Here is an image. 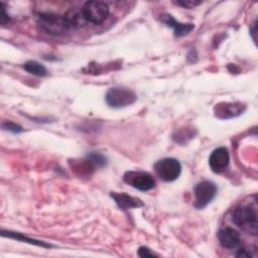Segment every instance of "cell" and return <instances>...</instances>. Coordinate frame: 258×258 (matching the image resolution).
Returning a JSON list of instances; mask_svg holds the SVG:
<instances>
[{
    "label": "cell",
    "instance_id": "obj_1",
    "mask_svg": "<svg viewBox=\"0 0 258 258\" xmlns=\"http://www.w3.org/2000/svg\"><path fill=\"white\" fill-rule=\"evenodd\" d=\"M233 223L252 235H257V212L251 206H239L232 214Z\"/></svg>",
    "mask_w": 258,
    "mask_h": 258
},
{
    "label": "cell",
    "instance_id": "obj_2",
    "mask_svg": "<svg viewBox=\"0 0 258 258\" xmlns=\"http://www.w3.org/2000/svg\"><path fill=\"white\" fill-rule=\"evenodd\" d=\"M37 24L45 33L60 35L70 29V26L63 17L52 12H43L37 16Z\"/></svg>",
    "mask_w": 258,
    "mask_h": 258
},
{
    "label": "cell",
    "instance_id": "obj_3",
    "mask_svg": "<svg viewBox=\"0 0 258 258\" xmlns=\"http://www.w3.org/2000/svg\"><path fill=\"white\" fill-rule=\"evenodd\" d=\"M105 99L110 107L119 109L133 104L137 100V96L128 88L114 87L107 92Z\"/></svg>",
    "mask_w": 258,
    "mask_h": 258
},
{
    "label": "cell",
    "instance_id": "obj_4",
    "mask_svg": "<svg viewBox=\"0 0 258 258\" xmlns=\"http://www.w3.org/2000/svg\"><path fill=\"white\" fill-rule=\"evenodd\" d=\"M154 170L162 180L173 181L179 176L181 172V165L177 159L166 157L158 160L154 164Z\"/></svg>",
    "mask_w": 258,
    "mask_h": 258
},
{
    "label": "cell",
    "instance_id": "obj_5",
    "mask_svg": "<svg viewBox=\"0 0 258 258\" xmlns=\"http://www.w3.org/2000/svg\"><path fill=\"white\" fill-rule=\"evenodd\" d=\"M123 180L127 184L141 191L150 190L155 186V179L150 173L145 171H127L123 175Z\"/></svg>",
    "mask_w": 258,
    "mask_h": 258
},
{
    "label": "cell",
    "instance_id": "obj_6",
    "mask_svg": "<svg viewBox=\"0 0 258 258\" xmlns=\"http://www.w3.org/2000/svg\"><path fill=\"white\" fill-rule=\"evenodd\" d=\"M88 23L100 24L102 23L109 14V7L105 2L101 1H88L82 7Z\"/></svg>",
    "mask_w": 258,
    "mask_h": 258
},
{
    "label": "cell",
    "instance_id": "obj_7",
    "mask_svg": "<svg viewBox=\"0 0 258 258\" xmlns=\"http://www.w3.org/2000/svg\"><path fill=\"white\" fill-rule=\"evenodd\" d=\"M195 192V208L204 209L207 207L215 198L217 194V186L214 182L204 180L199 182L194 189Z\"/></svg>",
    "mask_w": 258,
    "mask_h": 258
},
{
    "label": "cell",
    "instance_id": "obj_8",
    "mask_svg": "<svg viewBox=\"0 0 258 258\" xmlns=\"http://www.w3.org/2000/svg\"><path fill=\"white\" fill-rule=\"evenodd\" d=\"M229 161H230V155L226 147L216 148L211 153L209 158V164L211 169L217 173L224 171L228 167Z\"/></svg>",
    "mask_w": 258,
    "mask_h": 258
},
{
    "label": "cell",
    "instance_id": "obj_9",
    "mask_svg": "<svg viewBox=\"0 0 258 258\" xmlns=\"http://www.w3.org/2000/svg\"><path fill=\"white\" fill-rule=\"evenodd\" d=\"M218 239L220 244L227 249H234L241 242V237L239 232L230 227L221 229L218 233Z\"/></svg>",
    "mask_w": 258,
    "mask_h": 258
},
{
    "label": "cell",
    "instance_id": "obj_10",
    "mask_svg": "<svg viewBox=\"0 0 258 258\" xmlns=\"http://www.w3.org/2000/svg\"><path fill=\"white\" fill-rule=\"evenodd\" d=\"M111 197L115 201L117 206L122 210H130L143 206L141 200L129 196L126 192H111Z\"/></svg>",
    "mask_w": 258,
    "mask_h": 258
},
{
    "label": "cell",
    "instance_id": "obj_11",
    "mask_svg": "<svg viewBox=\"0 0 258 258\" xmlns=\"http://www.w3.org/2000/svg\"><path fill=\"white\" fill-rule=\"evenodd\" d=\"M216 116L221 119H227L232 118L240 115L244 112L245 106L240 103H225V104H219L216 106Z\"/></svg>",
    "mask_w": 258,
    "mask_h": 258
},
{
    "label": "cell",
    "instance_id": "obj_12",
    "mask_svg": "<svg viewBox=\"0 0 258 258\" xmlns=\"http://www.w3.org/2000/svg\"><path fill=\"white\" fill-rule=\"evenodd\" d=\"M161 20L167 25L173 28L174 35L177 37L184 36L188 34L194 28L195 25L192 23H181L176 21L170 14H162L161 15Z\"/></svg>",
    "mask_w": 258,
    "mask_h": 258
},
{
    "label": "cell",
    "instance_id": "obj_13",
    "mask_svg": "<svg viewBox=\"0 0 258 258\" xmlns=\"http://www.w3.org/2000/svg\"><path fill=\"white\" fill-rule=\"evenodd\" d=\"M63 17L66 18L70 28L83 27L88 23L82 8H78V7L71 8L63 14Z\"/></svg>",
    "mask_w": 258,
    "mask_h": 258
},
{
    "label": "cell",
    "instance_id": "obj_14",
    "mask_svg": "<svg viewBox=\"0 0 258 258\" xmlns=\"http://www.w3.org/2000/svg\"><path fill=\"white\" fill-rule=\"evenodd\" d=\"M2 236L3 237H10V238H13V239H17V240H20V241H24V242H27L29 244H33V245H37V246H40V247H45V248H49L50 245L49 244H46L42 241H37V240H34V239H31V238H27L25 236H23V234H20V233H14V232H11V231H2L1 232Z\"/></svg>",
    "mask_w": 258,
    "mask_h": 258
},
{
    "label": "cell",
    "instance_id": "obj_15",
    "mask_svg": "<svg viewBox=\"0 0 258 258\" xmlns=\"http://www.w3.org/2000/svg\"><path fill=\"white\" fill-rule=\"evenodd\" d=\"M23 69L26 72H28V73H30L32 75L38 76V77H43V76H46V74H47V71L44 68V66L39 63L36 60H28V61H26L23 64Z\"/></svg>",
    "mask_w": 258,
    "mask_h": 258
},
{
    "label": "cell",
    "instance_id": "obj_16",
    "mask_svg": "<svg viewBox=\"0 0 258 258\" xmlns=\"http://www.w3.org/2000/svg\"><path fill=\"white\" fill-rule=\"evenodd\" d=\"M87 160L91 163V165L95 167H103L107 163L106 157L98 152H91L90 154H88Z\"/></svg>",
    "mask_w": 258,
    "mask_h": 258
},
{
    "label": "cell",
    "instance_id": "obj_17",
    "mask_svg": "<svg viewBox=\"0 0 258 258\" xmlns=\"http://www.w3.org/2000/svg\"><path fill=\"white\" fill-rule=\"evenodd\" d=\"M2 127H3V129H5V130H7V131H10V132H12V133H20V132L23 131V129H22V127H21L20 125L14 123V122H12V121H6V122H4V123L2 124Z\"/></svg>",
    "mask_w": 258,
    "mask_h": 258
},
{
    "label": "cell",
    "instance_id": "obj_18",
    "mask_svg": "<svg viewBox=\"0 0 258 258\" xmlns=\"http://www.w3.org/2000/svg\"><path fill=\"white\" fill-rule=\"evenodd\" d=\"M173 3L175 5L181 6L183 8H194L200 4H202V1H198V0H177V1H173Z\"/></svg>",
    "mask_w": 258,
    "mask_h": 258
},
{
    "label": "cell",
    "instance_id": "obj_19",
    "mask_svg": "<svg viewBox=\"0 0 258 258\" xmlns=\"http://www.w3.org/2000/svg\"><path fill=\"white\" fill-rule=\"evenodd\" d=\"M237 257H253L254 256V253L251 249L249 248H245V247H242L240 249L237 250L236 254H235Z\"/></svg>",
    "mask_w": 258,
    "mask_h": 258
},
{
    "label": "cell",
    "instance_id": "obj_20",
    "mask_svg": "<svg viewBox=\"0 0 258 258\" xmlns=\"http://www.w3.org/2000/svg\"><path fill=\"white\" fill-rule=\"evenodd\" d=\"M138 256H140L142 258H147V257H154V256H157V255L154 254L153 252H151L149 248L142 246L138 249Z\"/></svg>",
    "mask_w": 258,
    "mask_h": 258
},
{
    "label": "cell",
    "instance_id": "obj_21",
    "mask_svg": "<svg viewBox=\"0 0 258 258\" xmlns=\"http://www.w3.org/2000/svg\"><path fill=\"white\" fill-rule=\"evenodd\" d=\"M4 3H1V13H0V21H1V23L2 24H5L7 21H8V19H9V17H8V15L6 14V12H5V8H4Z\"/></svg>",
    "mask_w": 258,
    "mask_h": 258
}]
</instances>
